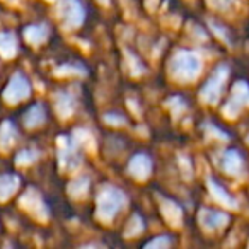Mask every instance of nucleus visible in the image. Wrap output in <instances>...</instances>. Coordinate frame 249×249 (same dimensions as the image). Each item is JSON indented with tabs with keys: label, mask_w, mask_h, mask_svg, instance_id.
<instances>
[{
	"label": "nucleus",
	"mask_w": 249,
	"mask_h": 249,
	"mask_svg": "<svg viewBox=\"0 0 249 249\" xmlns=\"http://www.w3.org/2000/svg\"><path fill=\"white\" fill-rule=\"evenodd\" d=\"M198 70H200L198 56L191 55V53H183L174 60V73L181 79H193Z\"/></svg>",
	"instance_id": "obj_1"
},
{
	"label": "nucleus",
	"mask_w": 249,
	"mask_h": 249,
	"mask_svg": "<svg viewBox=\"0 0 249 249\" xmlns=\"http://www.w3.org/2000/svg\"><path fill=\"white\" fill-rule=\"evenodd\" d=\"M29 82L21 75V73H16L12 77V80L9 82L7 89L4 92V97L9 101V103H19L22 101L24 97L29 96Z\"/></svg>",
	"instance_id": "obj_2"
},
{
	"label": "nucleus",
	"mask_w": 249,
	"mask_h": 249,
	"mask_svg": "<svg viewBox=\"0 0 249 249\" xmlns=\"http://www.w3.org/2000/svg\"><path fill=\"white\" fill-rule=\"evenodd\" d=\"M121 201H123V196H121L120 191L109 190L107 193H103L99 198V213L106 218L111 217V215L118 212Z\"/></svg>",
	"instance_id": "obj_3"
},
{
	"label": "nucleus",
	"mask_w": 249,
	"mask_h": 249,
	"mask_svg": "<svg viewBox=\"0 0 249 249\" xmlns=\"http://www.w3.org/2000/svg\"><path fill=\"white\" fill-rule=\"evenodd\" d=\"M62 12H63V19H65L69 24L77 26V24H80V21H82L84 12L77 0H63Z\"/></svg>",
	"instance_id": "obj_4"
},
{
	"label": "nucleus",
	"mask_w": 249,
	"mask_h": 249,
	"mask_svg": "<svg viewBox=\"0 0 249 249\" xmlns=\"http://www.w3.org/2000/svg\"><path fill=\"white\" fill-rule=\"evenodd\" d=\"M19 188V178L12 176V174H4L0 176V200H7L11 195L16 193Z\"/></svg>",
	"instance_id": "obj_5"
},
{
	"label": "nucleus",
	"mask_w": 249,
	"mask_h": 249,
	"mask_svg": "<svg viewBox=\"0 0 249 249\" xmlns=\"http://www.w3.org/2000/svg\"><path fill=\"white\" fill-rule=\"evenodd\" d=\"M18 52V43L12 33H0V55L4 58H12Z\"/></svg>",
	"instance_id": "obj_6"
},
{
	"label": "nucleus",
	"mask_w": 249,
	"mask_h": 249,
	"mask_svg": "<svg viewBox=\"0 0 249 249\" xmlns=\"http://www.w3.org/2000/svg\"><path fill=\"white\" fill-rule=\"evenodd\" d=\"M16 142V130L9 121H5L2 126H0V147L4 150H7L9 147H12Z\"/></svg>",
	"instance_id": "obj_7"
},
{
	"label": "nucleus",
	"mask_w": 249,
	"mask_h": 249,
	"mask_svg": "<svg viewBox=\"0 0 249 249\" xmlns=\"http://www.w3.org/2000/svg\"><path fill=\"white\" fill-rule=\"evenodd\" d=\"M43 120H45V111H43V106H39V104H36V106H33L31 109L28 111V114L24 116V121L28 126H38L39 123H43Z\"/></svg>",
	"instance_id": "obj_8"
},
{
	"label": "nucleus",
	"mask_w": 249,
	"mask_h": 249,
	"mask_svg": "<svg viewBox=\"0 0 249 249\" xmlns=\"http://www.w3.org/2000/svg\"><path fill=\"white\" fill-rule=\"evenodd\" d=\"M24 36H26V39H28L29 43H33V45H36V43H41L43 39L46 38V28H45V26H31V28L26 29Z\"/></svg>",
	"instance_id": "obj_9"
},
{
	"label": "nucleus",
	"mask_w": 249,
	"mask_h": 249,
	"mask_svg": "<svg viewBox=\"0 0 249 249\" xmlns=\"http://www.w3.org/2000/svg\"><path fill=\"white\" fill-rule=\"evenodd\" d=\"M203 215H207L208 218L201 217V222H203L207 227H220L222 224H225V217L222 213H217V212H203Z\"/></svg>",
	"instance_id": "obj_10"
},
{
	"label": "nucleus",
	"mask_w": 249,
	"mask_h": 249,
	"mask_svg": "<svg viewBox=\"0 0 249 249\" xmlns=\"http://www.w3.org/2000/svg\"><path fill=\"white\" fill-rule=\"evenodd\" d=\"M36 159L35 152H21L18 156V162L22 164V162H33V160Z\"/></svg>",
	"instance_id": "obj_11"
}]
</instances>
